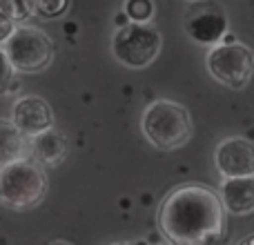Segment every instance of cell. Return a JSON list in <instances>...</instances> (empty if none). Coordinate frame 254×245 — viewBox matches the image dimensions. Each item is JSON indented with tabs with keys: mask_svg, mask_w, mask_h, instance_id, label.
Here are the masks:
<instances>
[{
	"mask_svg": "<svg viewBox=\"0 0 254 245\" xmlns=\"http://www.w3.org/2000/svg\"><path fill=\"white\" fill-rule=\"evenodd\" d=\"M31 152L34 158L45 167H56L69 154V140L63 131H58L56 127H49V129L40 131V134L31 136Z\"/></svg>",
	"mask_w": 254,
	"mask_h": 245,
	"instance_id": "11",
	"label": "cell"
},
{
	"mask_svg": "<svg viewBox=\"0 0 254 245\" xmlns=\"http://www.w3.org/2000/svg\"><path fill=\"white\" fill-rule=\"evenodd\" d=\"M185 34L190 40L203 47H214L228 36V16L221 7H203L194 9L188 18H185Z\"/></svg>",
	"mask_w": 254,
	"mask_h": 245,
	"instance_id": "8",
	"label": "cell"
},
{
	"mask_svg": "<svg viewBox=\"0 0 254 245\" xmlns=\"http://www.w3.org/2000/svg\"><path fill=\"white\" fill-rule=\"evenodd\" d=\"M163 38L149 22H129L116 29L112 38V54L129 69H145L158 58Z\"/></svg>",
	"mask_w": 254,
	"mask_h": 245,
	"instance_id": "4",
	"label": "cell"
},
{
	"mask_svg": "<svg viewBox=\"0 0 254 245\" xmlns=\"http://www.w3.org/2000/svg\"><path fill=\"white\" fill-rule=\"evenodd\" d=\"M161 245H172V243H170V241H167V243H161Z\"/></svg>",
	"mask_w": 254,
	"mask_h": 245,
	"instance_id": "22",
	"label": "cell"
},
{
	"mask_svg": "<svg viewBox=\"0 0 254 245\" xmlns=\"http://www.w3.org/2000/svg\"><path fill=\"white\" fill-rule=\"evenodd\" d=\"M125 16L131 22H149L154 18L152 0H125Z\"/></svg>",
	"mask_w": 254,
	"mask_h": 245,
	"instance_id": "14",
	"label": "cell"
},
{
	"mask_svg": "<svg viewBox=\"0 0 254 245\" xmlns=\"http://www.w3.org/2000/svg\"><path fill=\"white\" fill-rule=\"evenodd\" d=\"M18 25H13V22H9V20H2L0 18V43H4V40L11 36V31L16 29Z\"/></svg>",
	"mask_w": 254,
	"mask_h": 245,
	"instance_id": "17",
	"label": "cell"
},
{
	"mask_svg": "<svg viewBox=\"0 0 254 245\" xmlns=\"http://www.w3.org/2000/svg\"><path fill=\"white\" fill-rule=\"evenodd\" d=\"M190 2H201V0H190Z\"/></svg>",
	"mask_w": 254,
	"mask_h": 245,
	"instance_id": "21",
	"label": "cell"
},
{
	"mask_svg": "<svg viewBox=\"0 0 254 245\" xmlns=\"http://www.w3.org/2000/svg\"><path fill=\"white\" fill-rule=\"evenodd\" d=\"M112 245H129V243H112Z\"/></svg>",
	"mask_w": 254,
	"mask_h": 245,
	"instance_id": "19",
	"label": "cell"
},
{
	"mask_svg": "<svg viewBox=\"0 0 254 245\" xmlns=\"http://www.w3.org/2000/svg\"><path fill=\"white\" fill-rule=\"evenodd\" d=\"M239 245H254V234H250V237H246V239H243V241L239 243Z\"/></svg>",
	"mask_w": 254,
	"mask_h": 245,
	"instance_id": "18",
	"label": "cell"
},
{
	"mask_svg": "<svg viewBox=\"0 0 254 245\" xmlns=\"http://www.w3.org/2000/svg\"><path fill=\"white\" fill-rule=\"evenodd\" d=\"M47 176L38 161L16 158L0 170V203L11 210H29L43 201Z\"/></svg>",
	"mask_w": 254,
	"mask_h": 245,
	"instance_id": "3",
	"label": "cell"
},
{
	"mask_svg": "<svg viewBox=\"0 0 254 245\" xmlns=\"http://www.w3.org/2000/svg\"><path fill=\"white\" fill-rule=\"evenodd\" d=\"M228 210L207 185H179L158 207V228L172 245H219L225 237Z\"/></svg>",
	"mask_w": 254,
	"mask_h": 245,
	"instance_id": "1",
	"label": "cell"
},
{
	"mask_svg": "<svg viewBox=\"0 0 254 245\" xmlns=\"http://www.w3.org/2000/svg\"><path fill=\"white\" fill-rule=\"evenodd\" d=\"M11 121L25 136H36L54 125V112L45 98L27 94L13 103Z\"/></svg>",
	"mask_w": 254,
	"mask_h": 245,
	"instance_id": "9",
	"label": "cell"
},
{
	"mask_svg": "<svg viewBox=\"0 0 254 245\" xmlns=\"http://www.w3.org/2000/svg\"><path fill=\"white\" fill-rule=\"evenodd\" d=\"M13 74H16V69H13L4 47H0V96H7L9 92L18 89V83L13 80Z\"/></svg>",
	"mask_w": 254,
	"mask_h": 245,
	"instance_id": "15",
	"label": "cell"
},
{
	"mask_svg": "<svg viewBox=\"0 0 254 245\" xmlns=\"http://www.w3.org/2000/svg\"><path fill=\"white\" fill-rule=\"evenodd\" d=\"M4 52L13 69L20 74H38L47 69L54 58V43L45 31L29 25H18L4 40Z\"/></svg>",
	"mask_w": 254,
	"mask_h": 245,
	"instance_id": "6",
	"label": "cell"
},
{
	"mask_svg": "<svg viewBox=\"0 0 254 245\" xmlns=\"http://www.w3.org/2000/svg\"><path fill=\"white\" fill-rule=\"evenodd\" d=\"M54 245H69V243H54Z\"/></svg>",
	"mask_w": 254,
	"mask_h": 245,
	"instance_id": "20",
	"label": "cell"
},
{
	"mask_svg": "<svg viewBox=\"0 0 254 245\" xmlns=\"http://www.w3.org/2000/svg\"><path fill=\"white\" fill-rule=\"evenodd\" d=\"M205 65L216 83L230 89H243L254 76V54L248 45L228 38L207 52Z\"/></svg>",
	"mask_w": 254,
	"mask_h": 245,
	"instance_id": "5",
	"label": "cell"
},
{
	"mask_svg": "<svg viewBox=\"0 0 254 245\" xmlns=\"http://www.w3.org/2000/svg\"><path fill=\"white\" fill-rule=\"evenodd\" d=\"M221 201L228 214L246 216L254 212V176L223 179L221 183Z\"/></svg>",
	"mask_w": 254,
	"mask_h": 245,
	"instance_id": "10",
	"label": "cell"
},
{
	"mask_svg": "<svg viewBox=\"0 0 254 245\" xmlns=\"http://www.w3.org/2000/svg\"><path fill=\"white\" fill-rule=\"evenodd\" d=\"M34 4V13L45 20H52V18H58L65 13L69 0H31Z\"/></svg>",
	"mask_w": 254,
	"mask_h": 245,
	"instance_id": "16",
	"label": "cell"
},
{
	"mask_svg": "<svg viewBox=\"0 0 254 245\" xmlns=\"http://www.w3.org/2000/svg\"><path fill=\"white\" fill-rule=\"evenodd\" d=\"M140 129L143 136L156 149L172 152L183 147L192 136V119L183 105L167 98L149 103L140 116Z\"/></svg>",
	"mask_w": 254,
	"mask_h": 245,
	"instance_id": "2",
	"label": "cell"
},
{
	"mask_svg": "<svg viewBox=\"0 0 254 245\" xmlns=\"http://www.w3.org/2000/svg\"><path fill=\"white\" fill-rule=\"evenodd\" d=\"M214 163L223 179L254 176V143L243 136H228L216 145Z\"/></svg>",
	"mask_w": 254,
	"mask_h": 245,
	"instance_id": "7",
	"label": "cell"
},
{
	"mask_svg": "<svg viewBox=\"0 0 254 245\" xmlns=\"http://www.w3.org/2000/svg\"><path fill=\"white\" fill-rule=\"evenodd\" d=\"M31 16H36L31 0H0V18L2 20L18 25V22H25Z\"/></svg>",
	"mask_w": 254,
	"mask_h": 245,
	"instance_id": "13",
	"label": "cell"
},
{
	"mask_svg": "<svg viewBox=\"0 0 254 245\" xmlns=\"http://www.w3.org/2000/svg\"><path fill=\"white\" fill-rule=\"evenodd\" d=\"M22 149H25V134L13 125V121L0 119V167L22 158Z\"/></svg>",
	"mask_w": 254,
	"mask_h": 245,
	"instance_id": "12",
	"label": "cell"
}]
</instances>
